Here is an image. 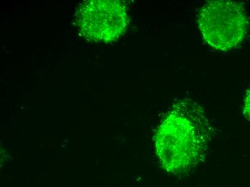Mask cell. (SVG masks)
Instances as JSON below:
<instances>
[{"label": "cell", "mask_w": 250, "mask_h": 187, "mask_svg": "<svg viewBox=\"0 0 250 187\" xmlns=\"http://www.w3.org/2000/svg\"><path fill=\"white\" fill-rule=\"evenodd\" d=\"M74 21L85 39L105 43L117 41L129 24L126 3L117 0L83 1L76 10Z\"/></svg>", "instance_id": "3"}, {"label": "cell", "mask_w": 250, "mask_h": 187, "mask_svg": "<svg viewBox=\"0 0 250 187\" xmlns=\"http://www.w3.org/2000/svg\"><path fill=\"white\" fill-rule=\"evenodd\" d=\"M197 22L204 41L215 49L223 51L240 45L249 27L243 6L237 1L225 0L204 4Z\"/></svg>", "instance_id": "2"}, {"label": "cell", "mask_w": 250, "mask_h": 187, "mask_svg": "<svg viewBox=\"0 0 250 187\" xmlns=\"http://www.w3.org/2000/svg\"><path fill=\"white\" fill-rule=\"evenodd\" d=\"M243 111L245 116L250 120V89L247 92L244 100Z\"/></svg>", "instance_id": "4"}, {"label": "cell", "mask_w": 250, "mask_h": 187, "mask_svg": "<svg viewBox=\"0 0 250 187\" xmlns=\"http://www.w3.org/2000/svg\"><path fill=\"white\" fill-rule=\"evenodd\" d=\"M212 128L202 107L182 99L167 112L155 135V152L167 172L191 171L207 156Z\"/></svg>", "instance_id": "1"}]
</instances>
